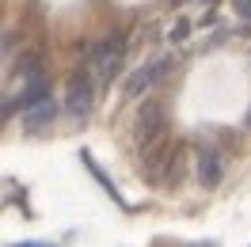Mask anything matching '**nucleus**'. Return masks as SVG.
Here are the masks:
<instances>
[{"mask_svg":"<svg viewBox=\"0 0 251 247\" xmlns=\"http://www.w3.org/2000/svg\"><path fill=\"white\" fill-rule=\"evenodd\" d=\"M172 69V57H156V61H149V65H141V69H133L129 76H126V84H122V95L126 99H141L156 80H164V73Z\"/></svg>","mask_w":251,"mask_h":247,"instance_id":"1","label":"nucleus"},{"mask_svg":"<svg viewBox=\"0 0 251 247\" xmlns=\"http://www.w3.org/2000/svg\"><path fill=\"white\" fill-rule=\"evenodd\" d=\"M122 57H126V38L122 34H110L107 42L95 46V76H99V84H110V80H114V73L122 69Z\"/></svg>","mask_w":251,"mask_h":247,"instance_id":"2","label":"nucleus"},{"mask_svg":"<svg viewBox=\"0 0 251 247\" xmlns=\"http://www.w3.org/2000/svg\"><path fill=\"white\" fill-rule=\"evenodd\" d=\"M88 107H92V84L80 73V76H73L69 92H65V110L69 114H88Z\"/></svg>","mask_w":251,"mask_h":247,"instance_id":"3","label":"nucleus"},{"mask_svg":"<svg viewBox=\"0 0 251 247\" xmlns=\"http://www.w3.org/2000/svg\"><path fill=\"white\" fill-rule=\"evenodd\" d=\"M46 99H50L46 76H38V80L31 76V84H27V88H23V92H19L12 103H8V114H12V110H23V107H34V103H46Z\"/></svg>","mask_w":251,"mask_h":247,"instance_id":"4","label":"nucleus"},{"mask_svg":"<svg viewBox=\"0 0 251 247\" xmlns=\"http://www.w3.org/2000/svg\"><path fill=\"white\" fill-rule=\"evenodd\" d=\"M221 175H225V168H221V152L202 148V152H198V183H202V186H217Z\"/></svg>","mask_w":251,"mask_h":247,"instance_id":"5","label":"nucleus"},{"mask_svg":"<svg viewBox=\"0 0 251 247\" xmlns=\"http://www.w3.org/2000/svg\"><path fill=\"white\" fill-rule=\"evenodd\" d=\"M50 118H53V103H38V110H27V125H46Z\"/></svg>","mask_w":251,"mask_h":247,"instance_id":"6","label":"nucleus"},{"mask_svg":"<svg viewBox=\"0 0 251 247\" xmlns=\"http://www.w3.org/2000/svg\"><path fill=\"white\" fill-rule=\"evenodd\" d=\"M236 16H240V19H251V0H236Z\"/></svg>","mask_w":251,"mask_h":247,"instance_id":"7","label":"nucleus"},{"mask_svg":"<svg viewBox=\"0 0 251 247\" xmlns=\"http://www.w3.org/2000/svg\"><path fill=\"white\" fill-rule=\"evenodd\" d=\"M187 34H190V23H179V27H175V34H172V38H187Z\"/></svg>","mask_w":251,"mask_h":247,"instance_id":"8","label":"nucleus"},{"mask_svg":"<svg viewBox=\"0 0 251 247\" xmlns=\"http://www.w3.org/2000/svg\"><path fill=\"white\" fill-rule=\"evenodd\" d=\"M16 247H53V244H16Z\"/></svg>","mask_w":251,"mask_h":247,"instance_id":"9","label":"nucleus"},{"mask_svg":"<svg viewBox=\"0 0 251 247\" xmlns=\"http://www.w3.org/2000/svg\"><path fill=\"white\" fill-rule=\"evenodd\" d=\"M244 125H248V129H251V107H248V114H244Z\"/></svg>","mask_w":251,"mask_h":247,"instance_id":"10","label":"nucleus"},{"mask_svg":"<svg viewBox=\"0 0 251 247\" xmlns=\"http://www.w3.org/2000/svg\"><path fill=\"white\" fill-rule=\"evenodd\" d=\"M172 4H183V0H172Z\"/></svg>","mask_w":251,"mask_h":247,"instance_id":"11","label":"nucleus"}]
</instances>
